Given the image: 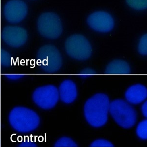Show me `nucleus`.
I'll list each match as a JSON object with an SVG mask.
<instances>
[{"mask_svg": "<svg viewBox=\"0 0 147 147\" xmlns=\"http://www.w3.org/2000/svg\"><path fill=\"white\" fill-rule=\"evenodd\" d=\"M138 52L141 55H147V35H145L141 37L138 45Z\"/></svg>", "mask_w": 147, "mask_h": 147, "instance_id": "18", "label": "nucleus"}, {"mask_svg": "<svg viewBox=\"0 0 147 147\" xmlns=\"http://www.w3.org/2000/svg\"><path fill=\"white\" fill-rule=\"evenodd\" d=\"M1 65L3 67H10L11 65L12 57L10 54L4 49H1L0 52Z\"/></svg>", "mask_w": 147, "mask_h": 147, "instance_id": "15", "label": "nucleus"}, {"mask_svg": "<svg viewBox=\"0 0 147 147\" xmlns=\"http://www.w3.org/2000/svg\"><path fill=\"white\" fill-rule=\"evenodd\" d=\"M1 37H0V52H1Z\"/></svg>", "mask_w": 147, "mask_h": 147, "instance_id": "24", "label": "nucleus"}, {"mask_svg": "<svg viewBox=\"0 0 147 147\" xmlns=\"http://www.w3.org/2000/svg\"><path fill=\"white\" fill-rule=\"evenodd\" d=\"M0 146H1V140H0Z\"/></svg>", "mask_w": 147, "mask_h": 147, "instance_id": "25", "label": "nucleus"}, {"mask_svg": "<svg viewBox=\"0 0 147 147\" xmlns=\"http://www.w3.org/2000/svg\"><path fill=\"white\" fill-rule=\"evenodd\" d=\"M0 3H1V0H0Z\"/></svg>", "mask_w": 147, "mask_h": 147, "instance_id": "26", "label": "nucleus"}, {"mask_svg": "<svg viewBox=\"0 0 147 147\" xmlns=\"http://www.w3.org/2000/svg\"><path fill=\"white\" fill-rule=\"evenodd\" d=\"M4 15L10 23H18L25 18L28 14V7L22 0H10L4 7Z\"/></svg>", "mask_w": 147, "mask_h": 147, "instance_id": "9", "label": "nucleus"}, {"mask_svg": "<svg viewBox=\"0 0 147 147\" xmlns=\"http://www.w3.org/2000/svg\"><path fill=\"white\" fill-rule=\"evenodd\" d=\"M32 99L38 107L49 110L54 108L59 101V90L52 85L41 86L34 91Z\"/></svg>", "mask_w": 147, "mask_h": 147, "instance_id": "7", "label": "nucleus"}, {"mask_svg": "<svg viewBox=\"0 0 147 147\" xmlns=\"http://www.w3.org/2000/svg\"><path fill=\"white\" fill-rule=\"evenodd\" d=\"M129 7L137 10H143L147 7V0H126Z\"/></svg>", "mask_w": 147, "mask_h": 147, "instance_id": "16", "label": "nucleus"}, {"mask_svg": "<svg viewBox=\"0 0 147 147\" xmlns=\"http://www.w3.org/2000/svg\"><path fill=\"white\" fill-rule=\"evenodd\" d=\"M19 146L21 147H37V145L34 142L28 140L22 142Z\"/></svg>", "mask_w": 147, "mask_h": 147, "instance_id": "21", "label": "nucleus"}, {"mask_svg": "<svg viewBox=\"0 0 147 147\" xmlns=\"http://www.w3.org/2000/svg\"><path fill=\"white\" fill-rule=\"evenodd\" d=\"M1 38L10 47L19 48L27 42L28 33L27 31L22 27L9 26L2 31Z\"/></svg>", "mask_w": 147, "mask_h": 147, "instance_id": "8", "label": "nucleus"}, {"mask_svg": "<svg viewBox=\"0 0 147 147\" xmlns=\"http://www.w3.org/2000/svg\"><path fill=\"white\" fill-rule=\"evenodd\" d=\"M54 146L55 147H76L77 144L68 137H62L57 141Z\"/></svg>", "mask_w": 147, "mask_h": 147, "instance_id": "17", "label": "nucleus"}, {"mask_svg": "<svg viewBox=\"0 0 147 147\" xmlns=\"http://www.w3.org/2000/svg\"><path fill=\"white\" fill-rule=\"evenodd\" d=\"M97 74L95 70H93L92 69H84L80 72V77L83 78H85L87 77L91 76L92 75H95Z\"/></svg>", "mask_w": 147, "mask_h": 147, "instance_id": "20", "label": "nucleus"}, {"mask_svg": "<svg viewBox=\"0 0 147 147\" xmlns=\"http://www.w3.org/2000/svg\"><path fill=\"white\" fill-rule=\"evenodd\" d=\"M109 112L118 125L124 129H130L137 121L135 109L125 100L117 99L110 103Z\"/></svg>", "mask_w": 147, "mask_h": 147, "instance_id": "3", "label": "nucleus"}, {"mask_svg": "<svg viewBox=\"0 0 147 147\" xmlns=\"http://www.w3.org/2000/svg\"><path fill=\"white\" fill-rule=\"evenodd\" d=\"M87 23L94 30L107 33L113 28L114 22L110 14L105 12H96L89 16Z\"/></svg>", "mask_w": 147, "mask_h": 147, "instance_id": "10", "label": "nucleus"}, {"mask_svg": "<svg viewBox=\"0 0 147 147\" xmlns=\"http://www.w3.org/2000/svg\"><path fill=\"white\" fill-rule=\"evenodd\" d=\"M91 147H113L114 145L109 141L105 139H98L90 144Z\"/></svg>", "mask_w": 147, "mask_h": 147, "instance_id": "19", "label": "nucleus"}, {"mask_svg": "<svg viewBox=\"0 0 147 147\" xmlns=\"http://www.w3.org/2000/svg\"><path fill=\"white\" fill-rule=\"evenodd\" d=\"M9 122L14 131L21 133H27L37 129L40 123L38 114L32 109L16 106L10 111Z\"/></svg>", "mask_w": 147, "mask_h": 147, "instance_id": "2", "label": "nucleus"}, {"mask_svg": "<svg viewBox=\"0 0 147 147\" xmlns=\"http://www.w3.org/2000/svg\"><path fill=\"white\" fill-rule=\"evenodd\" d=\"M110 101L107 95L97 94L85 102L84 114L87 122L94 127L105 125L108 120Z\"/></svg>", "mask_w": 147, "mask_h": 147, "instance_id": "1", "label": "nucleus"}, {"mask_svg": "<svg viewBox=\"0 0 147 147\" xmlns=\"http://www.w3.org/2000/svg\"><path fill=\"white\" fill-rule=\"evenodd\" d=\"M37 64L46 74H55L62 66V57L59 50L54 45H44L37 53Z\"/></svg>", "mask_w": 147, "mask_h": 147, "instance_id": "4", "label": "nucleus"}, {"mask_svg": "<svg viewBox=\"0 0 147 147\" xmlns=\"http://www.w3.org/2000/svg\"><path fill=\"white\" fill-rule=\"evenodd\" d=\"M147 97V88L141 84L131 86L127 89L125 93V99L127 102L134 105L142 103Z\"/></svg>", "mask_w": 147, "mask_h": 147, "instance_id": "12", "label": "nucleus"}, {"mask_svg": "<svg viewBox=\"0 0 147 147\" xmlns=\"http://www.w3.org/2000/svg\"><path fill=\"white\" fill-rule=\"evenodd\" d=\"M130 68L129 64L125 61L114 60L107 65L105 74H129Z\"/></svg>", "mask_w": 147, "mask_h": 147, "instance_id": "13", "label": "nucleus"}, {"mask_svg": "<svg viewBox=\"0 0 147 147\" xmlns=\"http://www.w3.org/2000/svg\"><path fill=\"white\" fill-rule=\"evenodd\" d=\"M141 111L144 117H147V101L144 102L141 107Z\"/></svg>", "mask_w": 147, "mask_h": 147, "instance_id": "23", "label": "nucleus"}, {"mask_svg": "<svg viewBox=\"0 0 147 147\" xmlns=\"http://www.w3.org/2000/svg\"><path fill=\"white\" fill-rule=\"evenodd\" d=\"M5 77L9 80L12 81H16L19 80L24 77V75L21 74H8L5 75Z\"/></svg>", "mask_w": 147, "mask_h": 147, "instance_id": "22", "label": "nucleus"}, {"mask_svg": "<svg viewBox=\"0 0 147 147\" xmlns=\"http://www.w3.org/2000/svg\"><path fill=\"white\" fill-rule=\"evenodd\" d=\"M136 134L138 137L142 140H146L147 138V120H142L139 122L136 128Z\"/></svg>", "mask_w": 147, "mask_h": 147, "instance_id": "14", "label": "nucleus"}, {"mask_svg": "<svg viewBox=\"0 0 147 147\" xmlns=\"http://www.w3.org/2000/svg\"><path fill=\"white\" fill-rule=\"evenodd\" d=\"M37 26L40 35L47 39H57L62 33L60 18L54 12H45L40 15Z\"/></svg>", "mask_w": 147, "mask_h": 147, "instance_id": "5", "label": "nucleus"}, {"mask_svg": "<svg viewBox=\"0 0 147 147\" xmlns=\"http://www.w3.org/2000/svg\"><path fill=\"white\" fill-rule=\"evenodd\" d=\"M59 99L66 104L72 103L78 95L77 86L71 80H65L61 83L59 89Z\"/></svg>", "mask_w": 147, "mask_h": 147, "instance_id": "11", "label": "nucleus"}, {"mask_svg": "<svg viewBox=\"0 0 147 147\" xmlns=\"http://www.w3.org/2000/svg\"><path fill=\"white\" fill-rule=\"evenodd\" d=\"M65 49L70 57L77 60H86L92 54V47L88 40L80 35H72L65 42Z\"/></svg>", "mask_w": 147, "mask_h": 147, "instance_id": "6", "label": "nucleus"}]
</instances>
